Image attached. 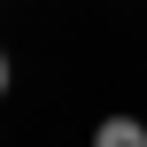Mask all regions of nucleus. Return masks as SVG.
Instances as JSON below:
<instances>
[{
  "label": "nucleus",
  "mask_w": 147,
  "mask_h": 147,
  "mask_svg": "<svg viewBox=\"0 0 147 147\" xmlns=\"http://www.w3.org/2000/svg\"><path fill=\"white\" fill-rule=\"evenodd\" d=\"M0 93H8V54H0Z\"/></svg>",
  "instance_id": "nucleus-2"
},
{
  "label": "nucleus",
  "mask_w": 147,
  "mask_h": 147,
  "mask_svg": "<svg viewBox=\"0 0 147 147\" xmlns=\"http://www.w3.org/2000/svg\"><path fill=\"white\" fill-rule=\"evenodd\" d=\"M93 147H147V124L140 116H109V124L93 132Z\"/></svg>",
  "instance_id": "nucleus-1"
}]
</instances>
